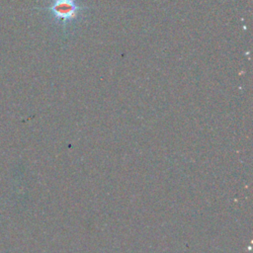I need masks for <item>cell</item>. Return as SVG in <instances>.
Segmentation results:
<instances>
[{"label":"cell","instance_id":"cell-1","mask_svg":"<svg viewBox=\"0 0 253 253\" xmlns=\"http://www.w3.org/2000/svg\"><path fill=\"white\" fill-rule=\"evenodd\" d=\"M49 10L56 19L65 22L77 17L79 7L74 0H54L49 6Z\"/></svg>","mask_w":253,"mask_h":253}]
</instances>
